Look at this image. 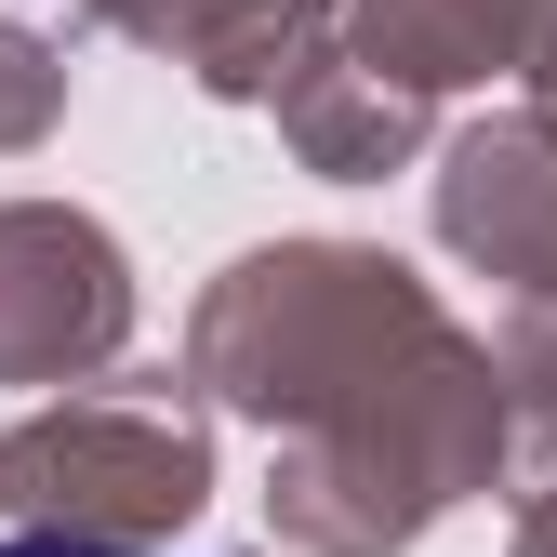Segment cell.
I'll return each instance as SVG.
<instances>
[{
  "label": "cell",
  "mask_w": 557,
  "mask_h": 557,
  "mask_svg": "<svg viewBox=\"0 0 557 557\" xmlns=\"http://www.w3.org/2000/svg\"><path fill=\"white\" fill-rule=\"evenodd\" d=\"M199 385L278 438V531L306 557H385L505 465V359L438 319L385 252L278 239L199 293Z\"/></svg>",
  "instance_id": "obj_1"
},
{
  "label": "cell",
  "mask_w": 557,
  "mask_h": 557,
  "mask_svg": "<svg viewBox=\"0 0 557 557\" xmlns=\"http://www.w3.org/2000/svg\"><path fill=\"white\" fill-rule=\"evenodd\" d=\"M0 505L27 531L147 544V531H186L213 505V438H199V411L160 398V385H94V398L27 411V425L0 438Z\"/></svg>",
  "instance_id": "obj_2"
},
{
  "label": "cell",
  "mask_w": 557,
  "mask_h": 557,
  "mask_svg": "<svg viewBox=\"0 0 557 557\" xmlns=\"http://www.w3.org/2000/svg\"><path fill=\"white\" fill-rule=\"evenodd\" d=\"M133 332V265L94 213H53V199H14L0 213V385H66L120 359Z\"/></svg>",
  "instance_id": "obj_3"
},
{
  "label": "cell",
  "mask_w": 557,
  "mask_h": 557,
  "mask_svg": "<svg viewBox=\"0 0 557 557\" xmlns=\"http://www.w3.org/2000/svg\"><path fill=\"white\" fill-rule=\"evenodd\" d=\"M120 40H160L199 94H278L293 66L319 53L332 0H94Z\"/></svg>",
  "instance_id": "obj_4"
},
{
  "label": "cell",
  "mask_w": 557,
  "mask_h": 557,
  "mask_svg": "<svg viewBox=\"0 0 557 557\" xmlns=\"http://www.w3.org/2000/svg\"><path fill=\"white\" fill-rule=\"evenodd\" d=\"M265 107H278V133L306 147V173H332V186L398 173V160H411V133H425V94H411V81H385L372 53H306Z\"/></svg>",
  "instance_id": "obj_5"
},
{
  "label": "cell",
  "mask_w": 557,
  "mask_h": 557,
  "mask_svg": "<svg viewBox=\"0 0 557 557\" xmlns=\"http://www.w3.org/2000/svg\"><path fill=\"white\" fill-rule=\"evenodd\" d=\"M531 40H544V0H359V27H345V53H372L411 94L531 66Z\"/></svg>",
  "instance_id": "obj_6"
},
{
  "label": "cell",
  "mask_w": 557,
  "mask_h": 557,
  "mask_svg": "<svg viewBox=\"0 0 557 557\" xmlns=\"http://www.w3.org/2000/svg\"><path fill=\"white\" fill-rule=\"evenodd\" d=\"M53 120H66V53H53L40 27H14V14H0V160H14V147H40Z\"/></svg>",
  "instance_id": "obj_7"
},
{
  "label": "cell",
  "mask_w": 557,
  "mask_h": 557,
  "mask_svg": "<svg viewBox=\"0 0 557 557\" xmlns=\"http://www.w3.org/2000/svg\"><path fill=\"white\" fill-rule=\"evenodd\" d=\"M518 557H557V478H544V492H518Z\"/></svg>",
  "instance_id": "obj_8"
},
{
  "label": "cell",
  "mask_w": 557,
  "mask_h": 557,
  "mask_svg": "<svg viewBox=\"0 0 557 557\" xmlns=\"http://www.w3.org/2000/svg\"><path fill=\"white\" fill-rule=\"evenodd\" d=\"M0 557H147V544H81V531H27V544H0Z\"/></svg>",
  "instance_id": "obj_9"
},
{
  "label": "cell",
  "mask_w": 557,
  "mask_h": 557,
  "mask_svg": "<svg viewBox=\"0 0 557 557\" xmlns=\"http://www.w3.org/2000/svg\"><path fill=\"white\" fill-rule=\"evenodd\" d=\"M531 94H544V133H557V0H544V40H531Z\"/></svg>",
  "instance_id": "obj_10"
}]
</instances>
